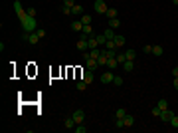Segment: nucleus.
<instances>
[{
  "instance_id": "obj_45",
  "label": "nucleus",
  "mask_w": 178,
  "mask_h": 133,
  "mask_svg": "<svg viewBox=\"0 0 178 133\" xmlns=\"http://www.w3.org/2000/svg\"><path fill=\"white\" fill-rule=\"evenodd\" d=\"M172 4H174V6H178V0H172Z\"/></svg>"
},
{
  "instance_id": "obj_6",
  "label": "nucleus",
  "mask_w": 178,
  "mask_h": 133,
  "mask_svg": "<svg viewBox=\"0 0 178 133\" xmlns=\"http://www.w3.org/2000/svg\"><path fill=\"white\" fill-rule=\"evenodd\" d=\"M71 117L75 119V123H83V121H85V111H83V109H75V111L71 113Z\"/></svg>"
},
{
  "instance_id": "obj_15",
  "label": "nucleus",
  "mask_w": 178,
  "mask_h": 133,
  "mask_svg": "<svg viewBox=\"0 0 178 133\" xmlns=\"http://www.w3.org/2000/svg\"><path fill=\"white\" fill-rule=\"evenodd\" d=\"M123 121H125V127H133V125H135V117H133L131 113H127V115L123 117Z\"/></svg>"
},
{
  "instance_id": "obj_44",
  "label": "nucleus",
  "mask_w": 178,
  "mask_h": 133,
  "mask_svg": "<svg viewBox=\"0 0 178 133\" xmlns=\"http://www.w3.org/2000/svg\"><path fill=\"white\" fill-rule=\"evenodd\" d=\"M172 75H174V78H178V66L172 68Z\"/></svg>"
},
{
  "instance_id": "obj_23",
  "label": "nucleus",
  "mask_w": 178,
  "mask_h": 133,
  "mask_svg": "<svg viewBox=\"0 0 178 133\" xmlns=\"http://www.w3.org/2000/svg\"><path fill=\"white\" fill-rule=\"evenodd\" d=\"M95 38H97V44H99V46H105V44H107L105 34H95Z\"/></svg>"
},
{
  "instance_id": "obj_18",
  "label": "nucleus",
  "mask_w": 178,
  "mask_h": 133,
  "mask_svg": "<svg viewBox=\"0 0 178 133\" xmlns=\"http://www.w3.org/2000/svg\"><path fill=\"white\" fill-rule=\"evenodd\" d=\"M123 70H125V72H129V74H131V72L135 70V62H133V60H127V62L123 64Z\"/></svg>"
},
{
  "instance_id": "obj_34",
  "label": "nucleus",
  "mask_w": 178,
  "mask_h": 133,
  "mask_svg": "<svg viewBox=\"0 0 178 133\" xmlns=\"http://www.w3.org/2000/svg\"><path fill=\"white\" fill-rule=\"evenodd\" d=\"M97 62H99V66H107V56H105V54H101L99 58H97Z\"/></svg>"
},
{
  "instance_id": "obj_39",
  "label": "nucleus",
  "mask_w": 178,
  "mask_h": 133,
  "mask_svg": "<svg viewBox=\"0 0 178 133\" xmlns=\"http://www.w3.org/2000/svg\"><path fill=\"white\" fill-rule=\"evenodd\" d=\"M26 12H28L30 16H34V18H36V8H34V6H28V8H26Z\"/></svg>"
},
{
  "instance_id": "obj_41",
  "label": "nucleus",
  "mask_w": 178,
  "mask_h": 133,
  "mask_svg": "<svg viewBox=\"0 0 178 133\" xmlns=\"http://www.w3.org/2000/svg\"><path fill=\"white\" fill-rule=\"evenodd\" d=\"M36 34H38L40 38H46V30H44V28H38V30H36Z\"/></svg>"
},
{
  "instance_id": "obj_38",
  "label": "nucleus",
  "mask_w": 178,
  "mask_h": 133,
  "mask_svg": "<svg viewBox=\"0 0 178 133\" xmlns=\"http://www.w3.org/2000/svg\"><path fill=\"white\" fill-rule=\"evenodd\" d=\"M170 125L178 129V115H176V113H174V117H172V119H170Z\"/></svg>"
},
{
  "instance_id": "obj_1",
  "label": "nucleus",
  "mask_w": 178,
  "mask_h": 133,
  "mask_svg": "<svg viewBox=\"0 0 178 133\" xmlns=\"http://www.w3.org/2000/svg\"><path fill=\"white\" fill-rule=\"evenodd\" d=\"M12 6H14V12H16V16H18V20H20V26H22V32H28V34H32V32H36V18L34 16H30L28 12H26V8L22 6V2L20 0H14L12 2Z\"/></svg>"
},
{
  "instance_id": "obj_32",
  "label": "nucleus",
  "mask_w": 178,
  "mask_h": 133,
  "mask_svg": "<svg viewBox=\"0 0 178 133\" xmlns=\"http://www.w3.org/2000/svg\"><path fill=\"white\" fill-rule=\"evenodd\" d=\"M125 115H127V109H125V107H119L115 111V117H125Z\"/></svg>"
},
{
  "instance_id": "obj_19",
  "label": "nucleus",
  "mask_w": 178,
  "mask_h": 133,
  "mask_svg": "<svg viewBox=\"0 0 178 133\" xmlns=\"http://www.w3.org/2000/svg\"><path fill=\"white\" fill-rule=\"evenodd\" d=\"M40 40H42V38L38 36L36 32H32V34H30V38H28V44H34V46H36V44H38Z\"/></svg>"
},
{
  "instance_id": "obj_8",
  "label": "nucleus",
  "mask_w": 178,
  "mask_h": 133,
  "mask_svg": "<svg viewBox=\"0 0 178 133\" xmlns=\"http://www.w3.org/2000/svg\"><path fill=\"white\" fill-rule=\"evenodd\" d=\"M81 79L91 86V83L95 82V78H93V70H85V72H83V75H81Z\"/></svg>"
},
{
  "instance_id": "obj_27",
  "label": "nucleus",
  "mask_w": 178,
  "mask_h": 133,
  "mask_svg": "<svg viewBox=\"0 0 178 133\" xmlns=\"http://www.w3.org/2000/svg\"><path fill=\"white\" fill-rule=\"evenodd\" d=\"M105 16H107V18H117V16H119V12H117V8H109L107 12H105Z\"/></svg>"
},
{
  "instance_id": "obj_33",
  "label": "nucleus",
  "mask_w": 178,
  "mask_h": 133,
  "mask_svg": "<svg viewBox=\"0 0 178 133\" xmlns=\"http://www.w3.org/2000/svg\"><path fill=\"white\" fill-rule=\"evenodd\" d=\"M79 20H81L83 24H91V22H93V18H91V16H87V14H83V16L79 18Z\"/></svg>"
},
{
  "instance_id": "obj_28",
  "label": "nucleus",
  "mask_w": 178,
  "mask_h": 133,
  "mask_svg": "<svg viewBox=\"0 0 178 133\" xmlns=\"http://www.w3.org/2000/svg\"><path fill=\"white\" fill-rule=\"evenodd\" d=\"M115 127H117V129H125V121H123V117H115Z\"/></svg>"
},
{
  "instance_id": "obj_3",
  "label": "nucleus",
  "mask_w": 178,
  "mask_h": 133,
  "mask_svg": "<svg viewBox=\"0 0 178 133\" xmlns=\"http://www.w3.org/2000/svg\"><path fill=\"white\" fill-rule=\"evenodd\" d=\"M93 8H95L97 14H105V12L109 10V6H107V2H105V0H95V2H93Z\"/></svg>"
},
{
  "instance_id": "obj_25",
  "label": "nucleus",
  "mask_w": 178,
  "mask_h": 133,
  "mask_svg": "<svg viewBox=\"0 0 178 133\" xmlns=\"http://www.w3.org/2000/svg\"><path fill=\"white\" fill-rule=\"evenodd\" d=\"M117 62H119V66H123V64L127 62V56H125V52H117Z\"/></svg>"
},
{
  "instance_id": "obj_16",
  "label": "nucleus",
  "mask_w": 178,
  "mask_h": 133,
  "mask_svg": "<svg viewBox=\"0 0 178 133\" xmlns=\"http://www.w3.org/2000/svg\"><path fill=\"white\" fill-rule=\"evenodd\" d=\"M81 28H83L81 20H71V30H73V32H81Z\"/></svg>"
},
{
  "instance_id": "obj_22",
  "label": "nucleus",
  "mask_w": 178,
  "mask_h": 133,
  "mask_svg": "<svg viewBox=\"0 0 178 133\" xmlns=\"http://www.w3.org/2000/svg\"><path fill=\"white\" fill-rule=\"evenodd\" d=\"M103 34H105V38H107V40H113V38H115V34H117V32H115V30H113V28H109V26H107V30H105Z\"/></svg>"
},
{
  "instance_id": "obj_31",
  "label": "nucleus",
  "mask_w": 178,
  "mask_h": 133,
  "mask_svg": "<svg viewBox=\"0 0 178 133\" xmlns=\"http://www.w3.org/2000/svg\"><path fill=\"white\" fill-rule=\"evenodd\" d=\"M158 107H160L162 109V111H164V109H168V101H166V100H158Z\"/></svg>"
},
{
  "instance_id": "obj_37",
  "label": "nucleus",
  "mask_w": 178,
  "mask_h": 133,
  "mask_svg": "<svg viewBox=\"0 0 178 133\" xmlns=\"http://www.w3.org/2000/svg\"><path fill=\"white\" fill-rule=\"evenodd\" d=\"M62 14L63 16H71V8L69 6H62Z\"/></svg>"
},
{
  "instance_id": "obj_35",
  "label": "nucleus",
  "mask_w": 178,
  "mask_h": 133,
  "mask_svg": "<svg viewBox=\"0 0 178 133\" xmlns=\"http://www.w3.org/2000/svg\"><path fill=\"white\" fill-rule=\"evenodd\" d=\"M123 82H125V79L121 78V75H115V79H113V83H115L117 87H121V86H123Z\"/></svg>"
},
{
  "instance_id": "obj_26",
  "label": "nucleus",
  "mask_w": 178,
  "mask_h": 133,
  "mask_svg": "<svg viewBox=\"0 0 178 133\" xmlns=\"http://www.w3.org/2000/svg\"><path fill=\"white\" fill-rule=\"evenodd\" d=\"M87 86H89V83H87V82H83V79H79V82L75 83V87H77L79 92H85V89H87Z\"/></svg>"
},
{
  "instance_id": "obj_9",
  "label": "nucleus",
  "mask_w": 178,
  "mask_h": 133,
  "mask_svg": "<svg viewBox=\"0 0 178 133\" xmlns=\"http://www.w3.org/2000/svg\"><path fill=\"white\" fill-rule=\"evenodd\" d=\"M113 40H115V46H117V48H123L125 44H127V38H125L123 34H115V38H113Z\"/></svg>"
},
{
  "instance_id": "obj_12",
  "label": "nucleus",
  "mask_w": 178,
  "mask_h": 133,
  "mask_svg": "<svg viewBox=\"0 0 178 133\" xmlns=\"http://www.w3.org/2000/svg\"><path fill=\"white\" fill-rule=\"evenodd\" d=\"M63 125H65V129H75V125H77V123H75V119H73V117H65V119H63Z\"/></svg>"
},
{
  "instance_id": "obj_4",
  "label": "nucleus",
  "mask_w": 178,
  "mask_h": 133,
  "mask_svg": "<svg viewBox=\"0 0 178 133\" xmlns=\"http://www.w3.org/2000/svg\"><path fill=\"white\" fill-rule=\"evenodd\" d=\"M113 79H115V74H113L111 70H107L105 74H101V75H99V82H101V83H105V86H107V83H113Z\"/></svg>"
},
{
  "instance_id": "obj_30",
  "label": "nucleus",
  "mask_w": 178,
  "mask_h": 133,
  "mask_svg": "<svg viewBox=\"0 0 178 133\" xmlns=\"http://www.w3.org/2000/svg\"><path fill=\"white\" fill-rule=\"evenodd\" d=\"M105 50H117L115 40H107V44H105Z\"/></svg>"
},
{
  "instance_id": "obj_29",
  "label": "nucleus",
  "mask_w": 178,
  "mask_h": 133,
  "mask_svg": "<svg viewBox=\"0 0 178 133\" xmlns=\"http://www.w3.org/2000/svg\"><path fill=\"white\" fill-rule=\"evenodd\" d=\"M73 131H75V133H85V131H87V127H85L83 123H77V125H75V129H73Z\"/></svg>"
},
{
  "instance_id": "obj_14",
  "label": "nucleus",
  "mask_w": 178,
  "mask_h": 133,
  "mask_svg": "<svg viewBox=\"0 0 178 133\" xmlns=\"http://www.w3.org/2000/svg\"><path fill=\"white\" fill-rule=\"evenodd\" d=\"M109 28L119 30L121 28V20H119V18H109Z\"/></svg>"
},
{
  "instance_id": "obj_7",
  "label": "nucleus",
  "mask_w": 178,
  "mask_h": 133,
  "mask_svg": "<svg viewBox=\"0 0 178 133\" xmlns=\"http://www.w3.org/2000/svg\"><path fill=\"white\" fill-rule=\"evenodd\" d=\"M174 117V111H170V109H164V111H160V119L162 123H170V119Z\"/></svg>"
},
{
  "instance_id": "obj_2",
  "label": "nucleus",
  "mask_w": 178,
  "mask_h": 133,
  "mask_svg": "<svg viewBox=\"0 0 178 133\" xmlns=\"http://www.w3.org/2000/svg\"><path fill=\"white\" fill-rule=\"evenodd\" d=\"M83 62H85L87 70H93V72H95L97 68H99V62H97L95 58H91V56H89V52H83Z\"/></svg>"
},
{
  "instance_id": "obj_10",
  "label": "nucleus",
  "mask_w": 178,
  "mask_h": 133,
  "mask_svg": "<svg viewBox=\"0 0 178 133\" xmlns=\"http://www.w3.org/2000/svg\"><path fill=\"white\" fill-rule=\"evenodd\" d=\"M81 36H95V32H93V28H91V24H83V28H81Z\"/></svg>"
},
{
  "instance_id": "obj_11",
  "label": "nucleus",
  "mask_w": 178,
  "mask_h": 133,
  "mask_svg": "<svg viewBox=\"0 0 178 133\" xmlns=\"http://www.w3.org/2000/svg\"><path fill=\"white\" fill-rule=\"evenodd\" d=\"M71 16H83V6L75 2V4H73V8H71Z\"/></svg>"
},
{
  "instance_id": "obj_24",
  "label": "nucleus",
  "mask_w": 178,
  "mask_h": 133,
  "mask_svg": "<svg viewBox=\"0 0 178 133\" xmlns=\"http://www.w3.org/2000/svg\"><path fill=\"white\" fill-rule=\"evenodd\" d=\"M162 54H164V50H162V46H153V56H156V58H160Z\"/></svg>"
},
{
  "instance_id": "obj_42",
  "label": "nucleus",
  "mask_w": 178,
  "mask_h": 133,
  "mask_svg": "<svg viewBox=\"0 0 178 133\" xmlns=\"http://www.w3.org/2000/svg\"><path fill=\"white\" fill-rule=\"evenodd\" d=\"M75 0H63V6H69V8H73Z\"/></svg>"
},
{
  "instance_id": "obj_13",
  "label": "nucleus",
  "mask_w": 178,
  "mask_h": 133,
  "mask_svg": "<svg viewBox=\"0 0 178 133\" xmlns=\"http://www.w3.org/2000/svg\"><path fill=\"white\" fill-rule=\"evenodd\" d=\"M119 66V62H117V58H107V70L115 72V68Z\"/></svg>"
},
{
  "instance_id": "obj_20",
  "label": "nucleus",
  "mask_w": 178,
  "mask_h": 133,
  "mask_svg": "<svg viewBox=\"0 0 178 133\" xmlns=\"http://www.w3.org/2000/svg\"><path fill=\"white\" fill-rule=\"evenodd\" d=\"M87 42H89V50H93V48H99V44H97V38H95V36H89V38H87Z\"/></svg>"
},
{
  "instance_id": "obj_17",
  "label": "nucleus",
  "mask_w": 178,
  "mask_h": 133,
  "mask_svg": "<svg viewBox=\"0 0 178 133\" xmlns=\"http://www.w3.org/2000/svg\"><path fill=\"white\" fill-rule=\"evenodd\" d=\"M125 56H127V60H137V50H133V48H129V50H125Z\"/></svg>"
},
{
  "instance_id": "obj_21",
  "label": "nucleus",
  "mask_w": 178,
  "mask_h": 133,
  "mask_svg": "<svg viewBox=\"0 0 178 133\" xmlns=\"http://www.w3.org/2000/svg\"><path fill=\"white\" fill-rule=\"evenodd\" d=\"M103 54V50H101V48H93V50H89V56H91V58H99V56Z\"/></svg>"
},
{
  "instance_id": "obj_5",
  "label": "nucleus",
  "mask_w": 178,
  "mask_h": 133,
  "mask_svg": "<svg viewBox=\"0 0 178 133\" xmlns=\"http://www.w3.org/2000/svg\"><path fill=\"white\" fill-rule=\"evenodd\" d=\"M77 50L79 52H89V42H87V36H81L77 40Z\"/></svg>"
},
{
  "instance_id": "obj_36",
  "label": "nucleus",
  "mask_w": 178,
  "mask_h": 133,
  "mask_svg": "<svg viewBox=\"0 0 178 133\" xmlns=\"http://www.w3.org/2000/svg\"><path fill=\"white\" fill-rule=\"evenodd\" d=\"M160 111H162V109H160V107H158V105H154V107H153V109H150V113H153V115H154V117H160Z\"/></svg>"
},
{
  "instance_id": "obj_43",
  "label": "nucleus",
  "mask_w": 178,
  "mask_h": 133,
  "mask_svg": "<svg viewBox=\"0 0 178 133\" xmlns=\"http://www.w3.org/2000/svg\"><path fill=\"white\" fill-rule=\"evenodd\" d=\"M172 86H174V89L178 92V78H174V82H172Z\"/></svg>"
},
{
  "instance_id": "obj_40",
  "label": "nucleus",
  "mask_w": 178,
  "mask_h": 133,
  "mask_svg": "<svg viewBox=\"0 0 178 133\" xmlns=\"http://www.w3.org/2000/svg\"><path fill=\"white\" fill-rule=\"evenodd\" d=\"M143 52H145V54H153V46H150V44L143 46Z\"/></svg>"
}]
</instances>
